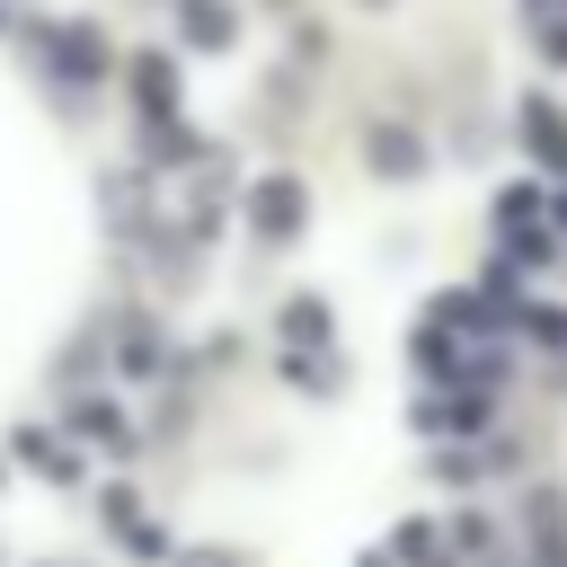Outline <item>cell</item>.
<instances>
[{"label": "cell", "mask_w": 567, "mask_h": 567, "mask_svg": "<svg viewBox=\"0 0 567 567\" xmlns=\"http://www.w3.org/2000/svg\"><path fill=\"white\" fill-rule=\"evenodd\" d=\"M301 177H257L248 186V221H257V239H292L301 230Z\"/></svg>", "instance_id": "obj_1"}, {"label": "cell", "mask_w": 567, "mask_h": 567, "mask_svg": "<svg viewBox=\"0 0 567 567\" xmlns=\"http://www.w3.org/2000/svg\"><path fill=\"white\" fill-rule=\"evenodd\" d=\"M186 44L221 53V44H230V9H221V0H186Z\"/></svg>", "instance_id": "obj_2"}, {"label": "cell", "mask_w": 567, "mask_h": 567, "mask_svg": "<svg viewBox=\"0 0 567 567\" xmlns=\"http://www.w3.org/2000/svg\"><path fill=\"white\" fill-rule=\"evenodd\" d=\"M372 159H381L390 177H416V142H408V133H390V124L372 133Z\"/></svg>", "instance_id": "obj_3"}, {"label": "cell", "mask_w": 567, "mask_h": 567, "mask_svg": "<svg viewBox=\"0 0 567 567\" xmlns=\"http://www.w3.org/2000/svg\"><path fill=\"white\" fill-rule=\"evenodd\" d=\"M18 452H27V461H35L44 478H71V470H80V461H71V452H62L53 434H18Z\"/></svg>", "instance_id": "obj_4"}, {"label": "cell", "mask_w": 567, "mask_h": 567, "mask_svg": "<svg viewBox=\"0 0 567 567\" xmlns=\"http://www.w3.org/2000/svg\"><path fill=\"white\" fill-rule=\"evenodd\" d=\"M532 151H540V159H558V168H567V124H558V115H549V106H532Z\"/></svg>", "instance_id": "obj_5"}, {"label": "cell", "mask_w": 567, "mask_h": 567, "mask_svg": "<svg viewBox=\"0 0 567 567\" xmlns=\"http://www.w3.org/2000/svg\"><path fill=\"white\" fill-rule=\"evenodd\" d=\"M133 89H142V97H151V115H168V62H159V53H151V62H142V71H133Z\"/></svg>", "instance_id": "obj_6"}, {"label": "cell", "mask_w": 567, "mask_h": 567, "mask_svg": "<svg viewBox=\"0 0 567 567\" xmlns=\"http://www.w3.org/2000/svg\"><path fill=\"white\" fill-rule=\"evenodd\" d=\"M284 328H292L301 346H310V337H328V301H292V310H284Z\"/></svg>", "instance_id": "obj_7"}, {"label": "cell", "mask_w": 567, "mask_h": 567, "mask_svg": "<svg viewBox=\"0 0 567 567\" xmlns=\"http://www.w3.org/2000/svg\"><path fill=\"white\" fill-rule=\"evenodd\" d=\"M186 567H239V558H221V549H195V558H186Z\"/></svg>", "instance_id": "obj_8"}, {"label": "cell", "mask_w": 567, "mask_h": 567, "mask_svg": "<svg viewBox=\"0 0 567 567\" xmlns=\"http://www.w3.org/2000/svg\"><path fill=\"white\" fill-rule=\"evenodd\" d=\"M549 53H558V62H567V27H558V35H549Z\"/></svg>", "instance_id": "obj_9"}]
</instances>
